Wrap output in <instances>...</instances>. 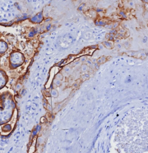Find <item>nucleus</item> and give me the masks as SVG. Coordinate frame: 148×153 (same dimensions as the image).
<instances>
[{
	"label": "nucleus",
	"instance_id": "f257e3e1",
	"mask_svg": "<svg viewBox=\"0 0 148 153\" xmlns=\"http://www.w3.org/2000/svg\"><path fill=\"white\" fill-rule=\"evenodd\" d=\"M24 56L19 52L13 53L10 56V65L14 68L18 67L21 65L24 62Z\"/></svg>",
	"mask_w": 148,
	"mask_h": 153
},
{
	"label": "nucleus",
	"instance_id": "f03ea898",
	"mask_svg": "<svg viewBox=\"0 0 148 153\" xmlns=\"http://www.w3.org/2000/svg\"><path fill=\"white\" fill-rule=\"evenodd\" d=\"M7 76H5V74L4 73L0 71V89L3 88L4 86L7 83V80H6Z\"/></svg>",
	"mask_w": 148,
	"mask_h": 153
},
{
	"label": "nucleus",
	"instance_id": "7ed1b4c3",
	"mask_svg": "<svg viewBox=\"0 0 148 153\" xmlns=\"http://www.w3.org/2000/svg\"><path fill=\"white\" fill-rule=\"evenodd\" d=\"M7 48H8V46L5 42L3 41H0V53H3L5 52L7 50Z\"/></svg>",
	"mask_w": 148,
	"mask_h": 153
}]
</instances>
